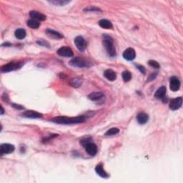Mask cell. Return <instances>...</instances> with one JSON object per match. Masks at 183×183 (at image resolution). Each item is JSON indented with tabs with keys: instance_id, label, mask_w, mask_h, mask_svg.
I'll return each mask as SVG.
<instances>
[{
	"instance_id": "6da1fadb",
	"label": "cell",
	"mask_w": 183,
	"mask_h": 183,
	"mask_svg": "<svg viewBox=\"0 0 183 183\" xmlns=\"http://www.w3.org/2000/svg\"><path fill=\"white\" fill-rule=\"evenodd\" d=\"M86 121V118L84 116L76 117H56L52 120V122L57 124H72L82 123Z\"/></svg>"
},
{
	"instance_id": "7a4b0ae2",
	"label": "cell",
	"mask_w": 183,
	"mask_h": 183,
	"mask_svg": "<svg viewBox=\"0 0 183 183\" xmlns=\"http://www.w3.org/2000/svg\"><path fill=\"white\" fill-rule=\"evenodd\" d=\"M102 43H103L104 47H105V48L106 49V51H107L108 55H109L110 57H115L116 56V49H115V47H114V45L113 39H112L110 36H109V35L104 34Z\"/></svg>"
},
{
	"instance_id": "3957f363",
	"label": "cell",
	"mask_w": 183,
	"mask_h": 183,
	"mask_svg": "<svg viewBox=\"0 0 183 183\" xmlns=\"http://www.w3.org/2000/svg\"><path fill=\"white\" fill-rule=\"evenodd\" d=\"M81 145L84 147L85 151L91 156L96 155L97 153V145L92 142L91 138H83L80 141Z\"/></svg>"
},
{
	"instance_id": "277c9868",
	"label": "cell",
	"mask_w": 183,
	"mask_h": 183,
	"mask_svg": "<svg viewBox=\"0 0 183 183\" xmlns=\"http://www.w3.org/2000/svg\"><path fill=\"white\" fill-rule=\"evenodd\" d=\"M69 64L70 66H73V67L77 68H89L91 66H92V64L90 61L80 57L72 58L69 62Z\"/></svg>"
},
{
	"instance_id": "5b68a950",
	"label": "cell",
	"mask_w": 183,
	"mask_h": 183,
	"mask_svg": "<svg viewBox=\"0 0 183 183\" xmlns=\"http://www.w3.org/2000/svg\"><path fill=\"white\" fill-rule=\"evenodd\" d=\"M22 64L23 63H22V62H9V63L5 64V65L2 66L1 70L2 72H9L20 69Z\"/></svg>"
},
{
	"instance_id": "8992f818",
	"label": "cell",
	"mask_w": 183,
	"mask_h": 183,
	"mask_svg": "<svg viewBox=\"0 0 183 183\" xmlns=\"http://www.w3.org/2000/svg\"><path fill=\"white\" fill-rule=\"evenodd\" d=\"M58 55L63 57H72L73 56V52L72 49L68 47H62L57 51Z\"/></svg>"
},
{
	"instance_id": "52a82bcc",
	"label": "cell",
	"mask_w": 183,
	"mask_h": 183,
	"mask_svg": "<svg viewBox=\"0 0 183 183\" xmlns=\"http://www.w3.org/2000/svg\"><path fill=\"white\" fill-rule=\"evenodd\" d=\"M74 44H75L77 48L81 52L84 51L87 47V42L85 39L82 36H77L74 39Z\"/></svg>"
},
{
	"instance_id": "ba28073f",
	"label": "cell",
	"mask_w": 183,
	"mask_h": 183,
	"mask_svg": "<svg viewBox=\"0 0 183 183\" xmlns=\"http://www.w3.org/2000/svg\"><path fill=\"white\" fill-rule=\"evenodd\" d=\"M14 146L11 144H8V143H5V144H2L0 146V153L2 155H7L13 152L14 151Z\"/></svg>"
},
{
	"instance_id": "9c48e42d",
	"label": "cell",
	"mask_w": 183,
	"mask_h": 183,
	"mask_svg": "<svg viewBox=\"0 0 183 183\" xmlns=\"http://www.w3.org/2000/svg\"><path fill=\"white\" fill-rule=\"evenodd\" d=\"M182 97H178L176 98L172 99L170 102V108L172 110H178L182 107Z\"/></svg>"
},
{
	"instance_id": "30bf717a",
	"label": "cell",
	"mask_w": 183,
	"mask_h": 183,
	"mask_svg": "<svg viewBox=\"0 0 183 183\" xmlns=\"http://www.w3.org/2000/svg\"><path fill=\"white\" fill-rule=\"evenodd\" d=\"M122 55H123L124 59L127 60V61H132V60L135 59V58L136 57V52H135V50L134 49L129 47V48L124 51Z\"/></svg>"
},
{
	"instance_id": "8fae6325",
	"label": "cell",
	"mask_w": 183,
	"mask_h": 183,
	"mask_svg": "<svg viewBox=\"0 0 183 183\" xmlns=\"http://www.w3.org/2000/svg\"><path fill=\"white\" fill-rule=\"evenodd\" d=\"M170 87L172 92L178 91L180 88V81L177 77H172L170 81Z\"/></svg>"
},
{
	"instance_id": "7c38bea8",
	"label": "cell",
	"mask_w": 183,
	"mask_h": 183,
	"mask_svg": "<svg viewBox=\"0 0 183 183\" xmlns=\"http://www.w3.org/2000/svg\"><path fill=\"white\" fill-rule=\"evenodd\" d=\"M22 116L26 118H31V119H37V118L42 117V114L37 112L33 111V110H27V111L23 112Z\"/></svg>"
},
{
	"instance_id": "4fadbf2b",
	"label": "cell",
	"mask_w": 183,
	"mask_h": 183,
	"mask_svg": "<svg viewBox=\"0 0 183 183\" xmlns=\"http://www.w3.org/2000/svg\"><path fill=\"white\" fill-rule=\"evenodd\" d=\"M45 32L46 34H47V36L52 39H62L64 37V36L61 34V33L58 32L55 30H52V29H47L45 31Z\"/></svg>"
},
{
	"instance_id": "5bb4252c",
	"label": "cell",
	"mask_w": 183,
	"mask_h": 183,
	"mask_svg": "<svg viewBox=\"0 0 183 183\" xmlns=\"http://www.w3.org/2000/svg\"><path fill=\"white\" fill-rule=\"evenodd\" d=\"M166 92H167V89L165 86H162L160 87V88H158L157 89V91L155 92V97L157 99H162L165 98V95H166Z\"/></svg>"
},
{
	"instance_id": "9a60e30c",
	"label": "cell",
	"mask_w": 183,
	"mask_h": 183,
	"mask_svg": "<svg viewBox=\"0 0 183 183\" xmlns=\"http://www.w3.org/2000/svg\"><path fill=\"white\" fill-rule=\"evenodd\" d=\"M30 17L33 20L37 21H45L46 20V16L45 14L40 13L37 11H30Z\"/></svg>"
},
{
	"instance_id": "2e32d148",
	"label": "cell",
	"mask_w": 183,
	"mask_h": 183,
	"mask_svg": "<svg viewBox=\"0 0 183 183\" xmlns=\"http://www.w3.org/2000/svg\"><path fill=\"white\" fill-rule=\"evenodd\" d=\"M104 76H105L108 80L111 81V82H113V81L115 80L116 78H117V74H116L115 72L113 71L112 70H110V69L105 70V72H104Z\"/></svg>"
},
{
	"instance_id": "e0dca14e",
	"label": "cell",
	"mask_w": 183,
	"mask_h": 183,
	"mask_svg": "<svg viewBox=\"0 0 183 183\" xmlns=\"http://www.w3.org/2000/svg\"><path fill=\"white\" fill-rule=\"evenodd\" d=\"M149 116L147 113L145 112H140L137 114V120L140 124H145L148 122Z\"/></svg>"
},
{
	"instance_id": "ac0fdd59",
	"label": "cell",
	"mask_w": 183,
	"mask_h": 183,
	"mask_svg": "<svg viewBox=\"0 0 183 183\" xmlns=\"http://www.w3.org/2000/svg\"><path fill=\"white\" fill-rule=\"evenodd\" d=\"M95 171H96L97 174H98L99 176H100L101 178H107L108 177H109V174L105 172V170H104L103 168V165H101V164L96 166V167H95Z\"/></svg>"
},
{
	"instance_id": "d6986e66",
	"label": "cell",
	"mask_w": 183,
	"mask_h": 183,
	"mask_svg": "<svg viewBox=\"0 0 183 183\" xmlns=\"http://www.w3.org/2000/svg\"><path fill=\"white\" fill-rule=\"evenodd\" d=\"M105 95L102 92H92L88 95V98L92 101H98L102 99Z\"/></svg>"
},
{
	"instance_id": "ffe728a7",
	"label": "cell",
	"mask_w": 183,
	"mask_h": 183,
	"mask_svg": "<svg viewBox=\"0 0 183 183\" xmlns=\"http://www.w3.org/2000/svg\"><path fill=\"white\" fill-rule=\"evenodd\" d=\"M99 25L103 29H106V30H109V29H112V24L110 21L107 20H101L99 22Z\"/></svg>"
},
{
	"instance_id": "44dd1931",
	"label": "cell",
	"mask_w": 183,
	"mask_h": 183,
	"mask_svg": "<svg viewBox=\"0 0 183 183\" xmlns=\"http://www.w3.org/2000/svg\"><path fill=\"white\" fill-rule=\"evenodd\" d=\"M14 34H15V37L18 39H23L25 38V37L27 35V32H26L25 30H24V29L19 28V29H17V30H15Z\"/></svg>"
},
{
	"instance_id": "7402d4cb",
	"label": "cell",
	"mask_w": 183,
	"mask_h": 183,
	"mask_svg": "<svg viewBox=\"0 0 183 183\" xmlns=\"http://www.w3.org/2000/svg\"><path fill=\"white\" fill-rule=\"evenodd\" d=\"M82 82L83 81L82 79H80L79 77H75V78L72 79V80L69 82V84L71 85L72 87L77 88V87H80L81 85L82 84Z\"/></svg>"
},
{
	"instance_id": "603a6c76",
	"label": "cell",
	"mask_w": 183,
	"mask_h": 183,
	"mask_svg": "<svg viewBox=\"0 0 183 183\" xmlns=\"http://www.w3.org/2000/svg\"><path fill=\"white\" fill-rule=\"evenodd\" d=\"M27 24L28 27H30V28L32 29H37L40 26V23L39 22V21L33 20V19H30L27 21Z\"/></svg>"
},
{
	"instance_id": "cb8c5ba5",
	"label": "cell",
	"mask_w": 183,
	"mask_h": 183,
	"mask_svg": "<svg viewBox=\"0 0 183 183\" xmlns=\"http://www.w3.org/2000/svg\"><path fill=\"white\" fill-rule=\"evenodd\" d=\"M49 3L52 4V5H57V6H64L66 5V4L70 3V1H66V0H53V1H49Z\"/></svg>"
},
{
	"instance_id": "d4e9b609",
	"label": "cell",
	"mask_w": 183,
	"mask_h": 183,
	"mask_svg": "<svg viewBox=\"0 0 183 183\" xmlns=\"http://www.w3.org/2000/svg\"><path fill=\"white\" fill-rule=\"evenodd\" d=\"M119 132H120L119 129L116 128V127H113V128L109 129V130H107L105 134V136H114V135L118 134Z\"/></svg>"
},
{
	"instance_id": "484cf974",
	"label": "cell",
	"mask_w": 183,
	"mask_h": 183,
	"mask_svg": "<svg viewBox=\"0 0 183 183\" xmlns=\"http://www.w3.org/2000/svg\"><path fill=\"white\" fill-rule=\"evenodd\" d=\"M122 79H123V80L126 82L130 81L131 79H132V74H131L129 71H124L123 72H122Z\"/></svg>"
},
{
	"instance_id": "4316f807",
	"label": "cell",
	"mask_w": 183,
	"mask_h": 183,
	"mask_svg": "<svg viewBox=\"0 0 183 183\" xmlns=\"http://www.w3.org/2000/svg\"><path fill=\"white\" fill-rule=\"evenodd\" d=\"M148 64L155 69H159L160 67V64L157 61H155V60H149V61H148Z\"/></svg>"
},
{
	"instance_id": "83f0119b",
	"label": "cell",
	"mask_w": 183,
	"mask_h": 183,
	"mask_svg": "<svg viewBox=\"0 0 183 183\" xmlns=\"http://www.w3.org/2000/svg\"><path fill=\"white\" fill-rule=\"evenodd\" d=\"M37 43L40 46H43V47H48V48H49V44L47 42V41L44 40V39H39V40L37 41Z\"/></svg>"
},
{
	"instance_id": "f1b7e54d",
	"label": "cell",
	"mask_w": 183,
	"mask_h": 183,
	"mask_svg": "<svg viewBox=\"0 0 183 183\" xmlns=\"http://www.w3.org/2000/svg\"><path fill=\"white\" fill-rule=\"evenodd\" d=\"M84 11H87V12H93V11H95V12H97V11H99L101 12V10L99 9V8H97V7H89L86 8V9H84Z\"/></svg>"
},
{
	"instance_id": "f546056e",
	"label": "cell",
	"mask_w": 183,
	"mask_h": 183,
	"mask_svg": "<svg viewBox=\"0 0 183 183\" xmlns=\"http://www.w3.org/2000/svg\"><path fill=\"white\" fill-rule=\"evenodd\" d=\"M137 67L141 72H142V74H145V73H146V70H145V66H143L142 65H139L138 64V65H137Z\"/></svg>"
},
{
	"instance_id": "4dcf8cb0",
	"label": "cell",
	"mask_w": 183,
	"mask_h": 183,
	"mask_svg": "<svg viewBox=\"0 0 183 183\" xmlns=\"http://www.w3.org/2000/svg\"><path fill=\"white\" fill-rule=\"evenodd\" d=\"M58 135H50L49 137H45V139L43 140V142H47V141L50 140L51 139H53L55 138V137H57Z\"/></svg>"
},
{
	"instance_id": "1f68e13d",
	"label": "cell",
	"mask_w": 183,
	"mask_h": 183,
	"mask_svg": "<svg viewBox=\"0 0 183 183\" xmlns=\"http://www.w3.org/2000/svg\"><path fill=\"white\" fill-rule=\"evenodd\" d=\"M156 77H157V74H151L149 76V77L147 78V82H151V81H152L155 80L156 78Z\"/></svg>"
},
{
	"instance_id": "d6a6232c",
	"label": "cell",
	"mask_w": 183,
	"mask_h": 183,
	"mask_svg": "<svg viewBox=\"0 0 183 183\" xmlns=\"http://www.w3.org/2000/svg\"><path fill=\"white\" fill-rule=\"evenodd\" d=\"M12 107H14V109H24V107L22 105H16V104H12Z\"/></svg>"
},
{
	"instance_id": "836d02e7",
	"label": "cell",
	"mask_w": 183,
	"mask_h": 183,
	"mask_svg": "<svg viewBox=\"0 0 183 183\" xmlns=\"http://www.w3.org/2000/svg\"><path fill=\"white\" fill-rule=\"evenodd\" d=\"M1 110H2V112H1V114H3L4 112H5V111H4V107L2 106L1 107Z\"/></svg>"
}]
</instances>
